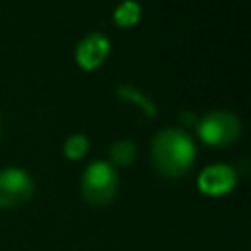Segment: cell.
<instances>
[{"label": "cell", "instance_id": "6da1fadb", "mask_svg": "<svg viewBox=\"0 0 251 251\" xmlns=\"http://www.w3.org/2000/svg\"><path fill=\"white\" fill-rule=\"evenodd\" d=\"M196 147L190 135L178 127H163L151 139V161L163 176H182L192 167Z\"/></svg>", "mask_w": 251, "mask_h": 251}, {"label": "cell", "instance_id": "7a4b0ae2", "mask_svg": "<svg viewBox=\"0 0 251 251\" xmlns=\"http://www.w3.org/2000/svg\"><path fill=\"white\" fill-rule=\"evenodd\" d=\"M116 190H118V175L110 163L94 161L84 169L80 180V192L88 204L104 206L116 196Z\"/></svg>", "mask_w": 251, "mask_h": 251}, {"label": "cell", "instance_id": "3957f363", "mask_svg": "<svg viewBox=\"0 0 251 251\" xmlns=\"http://www.w3.org/2000/svg\"><path fill=\"white\" fill-rule=\"evenodd\" d=\"M241 133V122L227 110H212L198 124V135L204 143L214 147L231 145Z\"/></svg>", "mask_w": 251, "mask_h": 251}, {"label": "cell", "instance_id": "277c9868", "mask_svg": "<svg viewBox=\"0 0 251 251\" xmlns=\"http://www.w3.org/2000/svg\"><path fill=\"white\" fill-rule=\"evenodd\" d=\"M33 194L31 176L18 167L0 171V208H18Z\"/></svg>", "mask_w": 251, "mask_h": 251}, {"label": "cell", "instance_id": "5b68a950", "mask_svg": "<svg viewBox=\"0 0 251 251\" xmlns=\"http://www.w3.org/2000/svg\"><path fill=\"white\" fill-rule=\"evenodd\" d=\"M237 182V175L229 165L216 163L206 167L198 176V188L208 196H224Z\"/></svg>", "mask_w": 251, "mask_h": 251}, {"label": "cell", "instance_id": "8992f818", "mask_svg": "<svg viewBox=\"0 0 251 251\" xmlns=\"http://www.w3.org/2000/svg\"><path fill=\"white\" fill-rule=\"evenodd\" d=\"M108 55H110V41L102 33H96V31L82 37L75 51L76 63L86 71L98 69L108 59Z\"/></svg>", "mask_w": 251, "mask_h": 251}, {"label": "cell", "instance_id": "52a82bcc", "mask_svg": "<svg viewBox=\"0 0 251 251\" xmlns=\"http://www.w3.org/2000/svg\"><path fill=\"white\" fill-rule=\"evenodd\" d=\"M137 147L131 139H118L110 145V161L118 167H129L135 161Z\"/></svg>", "mask_w": 251, "mask_h": 251}, {"label": "cell", "instance_id": "ba28073f", "mask_svg": "<svg viewBox=\"0 0 251 251\" xmlns=\"http://www.w3.org/2000/svg\"><path fill=\"white\" fill-rule=\"evenodd\" d=\"M139 16H141L139 4L133 2V0H124V2L116 8V12H114V22H116L120 27H129V25L137 24Z\"/></svg>", "mask_w": 251, "mask_h": 251}, {"label": "cell", "instance_id": "9c48e42d", "mask_svg": "<svg viewBox=\"0 0 251 251\" xmlns=\"http://www.w3.org/2000/svg\"><path fill=\"white\" fill-rule=\"evenodd\" d=\"M65 155L69 159H82L88 151V137L82 135V133H75L71 135L67 141H65V147H63Z\"/></svg>", "mask_w": 251, "mask_h": 251}]
</instances>
